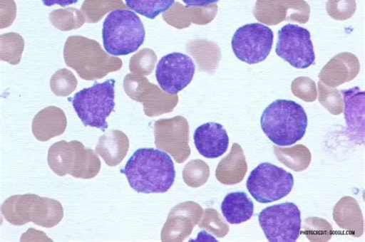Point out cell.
<instances>
[{
	"instance_id": "cell-1",
	"label": "cell",
	"mask_w": 365,
	"mask_h": 242,
	"mask_svg": "<svg viewBox=\"0 0 365 242\" xmlns=\"http://www.w3.org/2000/svg\"><path fill=\"white\" fill-rule=\"evenodd\" d=\"M138 193H165L174 185V162L165 152L151 148L137 150L120 171Z\"/></svg>"
},
{
	"instance_id": "cell-2",
	"label": "cell",
	"mask_w": 365,
	"mask_h": 242,
	"mask_svg": "<svg viewBox=\"0 0 365 242\" xmlns=\"http://www.w3.org/2000/svg\"><path fill=\"white\" fill-rule=\"evenodd\" d=\"M267 137L279 147H289L302 140L307 128L302 106L292 100H277L269 105L261 119Z\"/></svg>"
},
{
	"instance_id": "cell-3",
	"label": "cell",
	"mask_w": 365,
	"mask_h": 242,
	"mask_svg": "<svg viewBox=\"0 0 365 242\" xmlns=\"http://www.w3.org/2000/svg\"><path fill=\"white\" fill-rule=\"evenodd\" d=\"M1 212L9 223L16 226L32 221L37 226L51 228L58 225L63 218L60 201L34 194L8 198L3 203Z\"/></svg>"
},
{
	"instance_id": "cell-4",
	"label": "cell",
	"mask_w": 365,
	"mask_h": 242,
	"mask_svg": "<svg viewBox=\"0 0 365 242\" xmlns=\"http://www.w3.org/2000/svg\"><path fill=\"white\" fill-rule=\"evenodd\" d=\"M145 28L140 17L128 9H116L105 19L102 36L106 52L115 56L135 53L145 41Z\"/></svg>"
},
{
	"instance_id": "cell-5",
	"label": "cell",
	"mask_w": 365,
	"mask_h": 242,
	"mask_svg": "<svg viewBox=\"0 0 365 242\" xmlns=\"http://www.w3.org/2000/svg\"><path fill=\"white\" fill-rule=\"evenodd\" d=\"M48 164L59 177L91 179L98 176L101 162L93 149L78 141H61L51 145L47 154Z\"/></svg>"
},
{
	"instance_id": "cell-6",
	"label": "cell",
	"mask_w": 365,
	"mask_h": 242,
	"mask_svg": "<svg viewBox=\"0 0 365 242\" xmlns=\"http://www.w3.org/2000/svg\"><path fill=\"white\" fill-rule=\"evenodd\" d=\"M115 84L114 80L102 83L96 82L89 88L75 94L72 105L85 127L98 128L103 132L108 129L107 119L115 107Z\"/></svg>"
},
{
	"instance_id": "cell-7",
	"label": "cell",
	"mask_w": 365,
	"mask_h": 242,
	"mask_svg": "<svg viewBox=\"0 0 365 242\" xmlns=\"http://www.w3.org/2000/svg\"><path fill=\"white\" fill-rule=\"evenodd\" d=\"M294 184L292 174L269 162L259 164L247 181V189L259 203L267 204L291 193Z\"/></svg>"
},
{
	"instance_id": "cell-8",
	"label": "cell",
	"mask_w": 365,
	"mask_h": 242,
	"mask_svg": "<svg viewBox=\"0 0 365 242\" xmlns=\"http://www.w3.org/2000/svg\"><path fill=\"white\" fill-rule=\"evenodd\" d=\"M258 221L268 241L294 242L301 235V211L294 203L268 207L258 215Z\"/></svg>"
},
{
	"instance_id": "cell-9",
	"label": "cell",
	"mask_w": 365,
	"mask_h": 242,
	"mask_svg": "<svg viewBox=\"0 0 365 242\" xmlns=\"http://www.w3.org/2000/svg\"><path fill=\"white\" fill-rule=\"evenodd\" d=\"M274 43L272 28L262 23L247 24L235 33L232 47L238 60L249 65L264 61Z\"/></svg>"
},
{
	"instance_id": "cell-10",
	"label": "cell",
	"mask_w": 365,
	"mask_h": 242,
	"mask_svg": "<svg viewBox=\"0 0 365 242\" xmlns=\"http://www.w3.org/2000/svg\"><path fill=\"white\" fill-rule=\"evenodd\" d=\"M99 44L88 38L73 36L67 38L63 56L67 66L85 80L103 78L108 72L98 56Z\"/></svg>"
},
{
	"instance_id": "cell-11",
	"label": "cell",
	"mask_w": 365,
	"mask_h": 242,
	"mask_svg": "<svg viewBox=\"0 0 365 242\" xmlns=\"http://www.w3.org/2000/svg\"><path fill=\"white\" fill-rule=\"evenodd\" d=\"M275 51L296 69H307L315 61L311 33L297 25L287 24L278 31Z\"/></svg>"
},
{
	"instance_id": "cell-12",
	"label": "cell",
	"mask_w": 365,
	"mask_h": 242,
	"mask_svg": "<svg viewBox=\"0 0 365 242\" xmlns=\"http://www.w3.org/2000/svg\"><path fill=\"white\" fill-rule=\"evenodd\" d=\"M196 66L191 58L172 53L161 58L157 65L156 79L163 91L176 95L193 80Z\"/></svg>"
},
{
	"instance_id": "cell-13",
	"label": "cell",
	"mask_w": 365,
	"mask_h": 242,
	"mask_svg": "<svg viewBox=\"0 0 365 242\" xmlns=\"http://www.w3.org/2000/svg\"><path fill=\"white\" fill-rule=\"evenodd\" d=\"M203 215V209L195 202H185L170 212L161 232L162 241H182L191 234Z\"/></svg>"
},
{
	"instance_id": "cell-14",
	"label": "cell",
	"mask_w": 365,
	"mask_h": 242,
	"mask_svg": "<svg viewBox=\"0 0 365 242\" xmlns=\"http://www.w3.org/2000/svg\"><path fill=\"white\" fill-rule=\"evenodd\" d=\"M175 118L160 120L155 123V144L159 149L170 154L180 164L190 156L188 144V131L185 132L175 130Z\"/></svg>"
},
{
	"instance_id": "cell-15",
	"label": "cell",
	"mask_w": 365,
	"mask_h": 242,
	"mask_svg": "<svg viewBox=\"0 0 365 242\" xmlns=\"http://www.w3.org/2000/svg\"><path fill=\"white\" fill-rule=\"evenodd\" d=\"M344 104L346 132L351 141L364 143L365 93L359 87L341 91Z\"/></svg>"
},
{
	"instance_id": "cell-16",
	"label": "cell",
	"mask_w": 365,
	"mask_h": 242,
	"mask_svg": "<svg viewBox=\"0 0 365 242\" xmlns=\"http://www.w3.org/2000/svg\"><path fill=\"white\" fill-rule=\"evenodd\" d=\"M197 150L207 159H217L227 152L229 137L223 125L216 122L201 125L195 132Z\"/></svg>"
},
{
	"instance_id": "cell-17",
	"label": "cell",
	"mask_w": 365,
	"mask_h": 242,
	"mask_svg": "<svg viewBox=\"0 0 365 242\" xmlns=\"http://www.w3.org/2000/svg\"><path fill=\"white\" fill-rule=\"evenodd\" d=\"M66 117L62 110L49 106L35 116L32 130L37 140L46 142L59 137L66 129Z\"/></svg>"
},
{
	"instance_id": "cell-18",
	"label": "cell",
	"mask_w": 365,
	"mask_h": 242,
	"mask_svg": "<svg viewBox=\"0 0 365 242\" xmlns=\"http://www.w3.org/2000/svg\"><path fill=\"white\" fill-rule=\"evenodd\" d=\"M247 172L244 151L237 143L233 144L227 156L218 164L216 178L224 185H236L242 182Z\"/></svg>"
},
{
	"instance_id": "cell-19",
	"label": "cell",
	"mask_w": 365,
	"mask_h": 242,
	"mask_svg": "<svg viewBox=\"0 0 365 242\" xmlns=\"http://www.w3.org/2000/svg\"><path fill=\"white\" fill-rule=\"evenodd\" d=\"M333 218L336 223L354 237H360L364 231V220L358 201L344 197L334 208Z\"/></svg>"
},
{
	"instance_id": "cell-20",
	"label": "cell",
	"mask_w": 365,
	"mask_h": 242,
	"mask_svg": "<svg viewBox=\"0 0 365 242\" xmlns=\"http://www.w3.org/2000/svg\"><path fill=\"white\" fill-rule=\"evenodd\" d=\"M129 140L120 131H110L102 135L96 151L110 167H117L126 157L129 150Z\"/></svg>"
},
{
	"instance_id": "cell-21",
	"label": "cell",
	"mask_w": 365,
	"mask_h": 242,
	"mask_svg": "<svg viewBox=\"0 0 365 242\" xmlns=\"http://www.w3.org/2000/svg\"><path fill=\"white\" fill-rule=\"evenodd\" d=\"M254 210L253 201L244 191L229 193L222 204L224 217L232 225L242 224L251 219Z\"/></svg>"
},
{
	"instance_id": "cell-22",
	"label": "cell",
	"mask_w": 365,
	"mask_h": 242,
	"mask_svg": "<svg viewBox=\"0 0 365 242\" xmlns=\"http://www.w3.org/2000/svg\"><path fill=\"white\" fill-rule=\"evenodd\" d=\"M278 161L295 172H302L310 166L312 154L303 144H297L291 148L274 147Z\"/></svg>"
},
{
	"instance_id": "cell-23",
	"label": "cell",
	"mask_w": 365,
	"mask_h": 242,
	"mask_svg": "<svg viewBox=\"0 0 365 242\" xmlns=\"http://www.w3.org/2000/svg\"><path fill=\"white\" fill-rule=\"evenodd\" d=\"M134 12L150 19L165 13L175 4V0H125Z\"/></svg>"
},
{
	"instance_id": "cell-24",
	"label": "cell",
	"mask_w": 365,
	"mask_h": 242,
	"mask_svg": "<svg viewBox=\"0 0 365 242\" xmlns=\"http://www.w3.org/2000/svg\"><path fill=\"white\" fill-rule=\"evenodd\" d=\"M209 177V167L200 159L190 162L182 172V178L187 185L194 188L204 186Z\"/></svg>"
},
{
	"instance_id": "cell-25",
	"label": "cell",
	"mask_w": 365,
	"mask_h": 242,
	"mask_svg": "<svg viewBox=\"0 0 365 242\" xmlns=\"http://www.w3.org/2000/svg\"><path fill=\"white\" fill-rule=\"evenodd\" d=\"M78 80L72 72L66 69L57 71L51 80L52 92L57 96H68L76 88Z\"/></svg>"
},
{
	"instance_id": "cell-26",
	"label": "cell",
	"mask_w": 365,
	"mask_h": 242,
	"mask_svg": "<svg viewBox=\"0 0 365 242\" xmlns=\"http://www.w3.org/2000/svg\"><path fill=\"white\" fill-rule=\"evenodd\" d=\"M199 227L207 229L220 238L227 236L229 231V226L215 209H206L204 219L200 222Z\"/></svg>"
},
{
	"instance_id": "cell-27",
	"label": "cell",
	"mask_w": 365,
	"mask_h": 242,
	"mask_svg": "<svg viewBox=\"0 0 365 242\" xmlns=\"http://www.w3.org/2000/svg\"><path fill=\"white\" fill-rule=\"evenodd\" d=\"M319 100L325 108L334 115H339L343 112V100L340 93L337 90H330L329 87L319 83Z\"/></svg>"
},
{
	"instance_id": "cell-28",
	"label": "cell",
	"mask_w": 365,
	"mask_h": 242,
	"mask_svg": "<svg viewBox=\"0 0 365 242\" xmlns=\"http://www.w3.org/2000/svg\"><path fill=\"white\" fill-rule=\"evenodd\" d=\"M293 93L306 102H314L317 98L315 83L309 78H297L292 83Z\"/></svg>"
},
{
	"instance_id": "cell-29",
	"label": "cell",
	"mask_w": 365,
	"mask_h": 242,
	"mask_svg": "<svg viewBox=\"0 0 365 242\" xmlns=\"http://www.w3.org/2000/svg\"><path fill=\"white\" fill-rule=\"evenodd\" d=\"M305 223L311 226L314 231L312 232V241H327L332 237V227L328 221L322 219L309 218Z\"/></svg>"
},
{
	"instance_id": "cell-30",
	"label": "cell",
	"mask_w": 365,
	"mask_h": 242,
	"mask_svg": "<svg viewBox=\"0 0 365 242\" xmlns=\"http://www.w3.org/2000/svg\"><path fill=\"white\" fill-rule=\"evenodd\" d=\"M187 7L189 6H207L210 4H217L220 0H182Z\"/></svg>"
},
{
	"instance_id": "cell-31",
	"label": "cell",
	"mask_w": 365,
	"mask_h": 242,
	"mask_svg": "<svg viewBox=\"0 0 365 242\" xmlns=\"http://www.w3.org/2000/svg\"><path fill=\"white\" fill-rule=\"evenodd\" d=\"M42 1L46 6L60 5L63 7L75 4L78 2V0H42Z\"/></svg>"
}]
</instances>
